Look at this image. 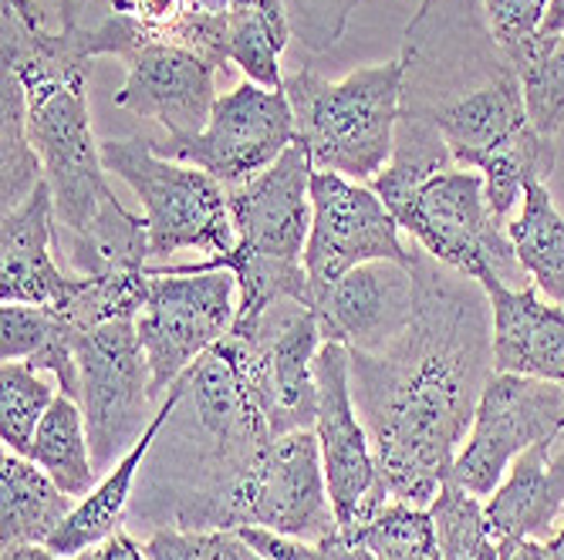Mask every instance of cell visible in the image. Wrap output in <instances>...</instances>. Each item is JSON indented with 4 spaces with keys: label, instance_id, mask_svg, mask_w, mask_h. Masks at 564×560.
I'll return each instance as SVG.
<instances>
[{
    "label": "cell",
    "instance_id": "4fadbf2b",
    "mask_svg": "<svg viewBox=\"0 0 564 560\" xmlns=\"http://www.w3.org/2000/svg\"><path fill=\"white\" fill-rule=\"evenodd\" d=\"M318 382V419L315 436L322 446L325 480L332 493V506L338 517V530L362 524L382 503L392 499L379 476V463L372 452L369 429L355 409L351 398V354L338 341H325L315 359Z\"/></svg>",
    "mask_w": 564,
    "mask_h": 560
},
{
    "label": "cell",
    "instance_id": "30bf717a",
    "mask_svg": "<svg viewBox=\"0 0 564 560\" xmlns=\"http://www.w3.org/2000/svg\"><path fill=\"white\" fill-rule=\"evenodd\" d=\"M294 142L297 132L288 91L240 81L217 98L207 129L193 142L160 152V156L196 166L234 189L274 166Z\"/></svg>",
    "mask_w": 564,
    "mask_h": 560
},
{
    "label": "cell",
    "instance_id": "484cf974",
    "mask_svg": "<svg viewBox=\"0 0 564 560\" xmlns=\"http://www.w3.org/2000/svg\"><path fill=\"white\" fill-rule=\"evenodd\" d=\"M456 163L449 156V145L443 142L436 125H430L426 119H420L413 112H402L399 125H395L392 156L382 166V173L372 179V189L389 207V213L395 217L426 179H433L436 173H446Z\"/></svg>",
    "mask_w": 564,
    "mask_h": 560
},
{
    "label": "cell",
    "instance_id": "d6a6232c",
    "mask_svg": "<svg viewBox=\"0 0 564 560\" xmlns=\"http://www.w3.org/2000/svg\"><path fill=\"white\" fill-rule=\"evenodd\" d=\"M149 560H268L253 550L240 530H152L145 540Z\"/></svg>",
    "mask_w": 564,
    "mask_h": 560
},
{
    "label": "cell",
    "instance_id": "2e32d148",
    "mask_svg": "<svg viewBox=\"0 0 564 560\" xmlns=\"http://www.w3.org/2000/svg\"><path fill=\"white\" fill-rule=\"evenodd\" d=\"M312 156L294 142L261 176L227 189L237 246L274 261H304L312 233Z\"/></svg>",
    "mask_w": 564,
    "mask_h": 560
},
{
    "label": "cell",
    "instance_id": "9c48e42d",
    "mask_svg": "<svg viewBox=\"0 0 564 560\" xmlns=\"http://www.w3.org/2000/svg\"><path fill=\"white\" fill-rule=\"evenodd\" d=\"M557 436H564V388L494 372L480 395L470 436L456 452L446 480L474 496H490L524 449Z\"/></svg>",
    "mask_w": 564,
    "mask_h": 560
},
{
    "label": "cell",
    "instance_id": "74e56055",
    "mask_svg": "<svg viewBox=\"0 0 564 560\" xmlns=\"http://www.w3.org/2000/svg\"><path fill=\"white\" fill-rule=\"evenodd\" d=\"M0 8H8L14 14H21L28 24L44 28L41 8L34 0H0ZM116 8V0H58V11H62V31H82L91 28L95 21H101L109 11Z\"/></svg>",
    "mask_w": 564,
    "mask_h": 560
},
{
    "label": "cell",
    "instance_id": "bcb514c9",
    "mask_svg": "<svg viewBox=\"0 0 564 560\" xmlns=\"http://www.w3.org/2000/svg\"><path fill=\"white\" fill-rule=\"evenodd\" d=\"M551 547H554V553H557V560H564V527L551 537Z\"/></svg>",
    "mask_w": 564,
    "mask_h": 560
},
{
    "label": "cell",
    "instance_id": "ab89813d",
    "mask_svg": "<svg viewBox=\"0 0 564 560\" xmlns=\"http://www.w3.org/2000/svg\"><path fill=\"white\" fill-rule=\"evenodd\" d=\"M497 560H557L551 540L541 543L534 537H500Z\"/></svg>",
    "mask_w": 564,
    "mask_h": 560
},
{
    "label": "cell",
    "instance_id": "6da1fadb",
    "mask_svg": "<svg viewBox=\"0 0 564 560\" xmlns=\"http://www.w3.org/2000/svg\"><path fill=\"white\" fill-rule=\"evenodd\" d=\"M416 318L382 351L351 354V398L392 499L430 506L464 449L494 369L490 297L420 246Z\"/></svg>",
    "mask_w": 564,
    "mask_h": 560
},
{
    "label": "cell",
    "instance_id": "d6986e66",
    "mask_svg": "<svg viewBox=\"0 0 564 560\" xmlns=\"http://www.w3.org/2000/svg\"><path fill=\"white\" fill-rule=\"evenodd\" d=\"M274 388V432L288 436L297 429H315L318 419V382L315 359L322 351V331L315 315L297 300H281L261 318L258 331Z\"/></svg>",
    "mask_w": 564,
    "mask_h": 560
},
{
    "label": "cell",
    "instance_id": "83f0119b",
    "mask_svg": "<svg viewBox=\"0 0 564 560\" xmlns=\"http://www.w3.org/2000/svg\"><path fill=\"white\" fill-rule=\"evenodd\" d=\"M341 534L362 547L372 560H440V540L430 506H413L405 499L382 503L372 517L341 527Z\"/></svg>",
    "mask_w": 564,
    "mask_h": 560
},
{
    "label": "cell",
    "instance_id": "7bdbcfd3",
    "mask_svg": "<svg viewBox=\"0 0 564 560\" xmlns=\"http://www.w3.org/2000/svg\"><path fill=\"white\" fill-rule=\"evenodd\" d=\"M318 557H322V560H372L362 547L351 543L341 530L318 543Z\"/></svg>",
    "mask_w": 564,
    "mask_h": 560
},
{
    "label": "cell",
    "instance_id": "f6af8a7d",
    "mask_svg": "<svg viewBox=\"0 0 564 560\" xmlns=\"http://www.w3.org/2000/svg\"><path fill=\"white\" fill-rule=\"evenodd\" d=\"M199 8H210V11H227L230 8V0H196Z\"/></svg>",
    "mask_w": 564,
    "mask_h": 560
},
{
    "label": "cell",
    "instance_id": "4dcf8cb0",
    "mask_svg": "<svg viewBox=\"0 0 564 560\" xmlns=\"http://www.w3.org/2000/svg\"><path fill=\"white\" fill-rule=\"evenodd\" d=\"M55 398V388L28 362H4L0 369V439H4V449L31 455L34 432Z\"/></svg>",
    "mask_w": 564,
    "mask_h": 560
},
{
    "label": "cell",
    "instance_id": "52a82bcc",
    "mask_svg": "<svg viewBox=\"0 0 564 560\" xmlns=\"http://www.w3.org/2000/svg\"><path fill=\"white\" fill-rule=\"evenodd\" d=\"M78 405L88 426L95 470H109L152 422V372L135 321H112L78 334Z\"/></svg>",
    "mask_w": 564,
    "mask_h": 560
},
{
    "label": "cell",
    "instance_id": "603a6c76",
    "mask_svg": "<svg viewBox=\"0 0 564 560\" xmlns=\"http://www.w3.org/2000/svg\"><path fill=\"white\" fill-rule=\"evenodd\" d=\"M291 18L284 0H230L227 8V62H234L247 81L264 88H284L281 55L288 47Z\"/></svg>",
    "mask_w": 564,
    "mask_h": 560
},
{
    "label": "cell",
    "instance_id": "1f68e13d",
    "mask_svg": "<svg viewBox=\"0 0 564 560\" xmlns=\"http://www.w3.org/2000/svg\"><path fill=\"white\" fill-rule=\"evenodd\" d=\"M531 125L541 135H557L564 122V34L541 37L534 58L521 68Z\"/></svg>",
    "mask_w": 564,
    "mask_h": 560
},
{
    "label": "cell",
    "instance_id": "b9f144b4",
    "mask_svg": "<svg viewBox=\"0 0 564 560\" xmlns=\"http://www.w3.org/2000/svg\"><path fill=\"white\" fill-rule=\"evenodd\" d=\"M0 560H95V547L78 553V557H58L51 547L44 543H14V547H0Z\"/></svg>",
    "mask_w": 564,
    "mask_h": 560
},
{
    "label": "cell",
    "instance_id": "5bb4252c",
    "mask_svg": "<svg viewBox=\"0 0 564 560\" xmlns=\"http://www.w3.org/2000/svg\"><path fill=\"white\" fill-rule=\"evenodd\" d=\"M217 65L173 41H149L126 58V85L116 109L152 119L166 129L156 152L180 149L207 129L217 106Z\"/></svg>",
    "mask_w": 564,
    "mask_h": 560
},
{
    "label": "cell",
    "instance_id": "8d00e7d4",
    "mask_svg": "<svg viewBox=\"0 0 564 560\" xmlns=\"http://www.w3.org/2000/svg\"><path fill=\"white\" fill-rule=\"evenodd\" d=\"M122 4L152 37L173 41V44L186 18L199 8L196 0H122Z\"/></svg>",
    "mask_w": 564,
    "mask_h": 560
},
{
    "label": "cell",
    "instance_id": "f1b7e54d",
    "mask_svg": "<svg viewBox=\"0 0 564 560\" xmlns=\"http://www.w3.org/2000/svg\"><path fill=\"white\" fill-rule=\"evenodd\" d=\"M149 297V274L145 271H122L101 277H75L68 297L55 308L78 334H88L112 321H135ZM51 311V308H47Z\"/></svg>",
    "mask_w": 564,
    "mask_h": 560
},
{
    "label": "cell",
    "instance_id": "f546056e",
    "mask_svg": "<svg viewBox=\"0 0 564 560\" xmlns=\"http://www.w3.org/2000/svg\"><path fill=\"white\" fill-rule=\"evenodd\" d=\"M430 517L436 524L440 560H497L500 540L487 520L480 496L446 480L430 503Z\"/></svg>",
    "mask_w": 564,
    "mask_h": 560
},
{
    "label": "cell",
    "instance_id": "cb8c5ba5",
    "mask_svg": "<svg viewBox=\"0 0 564 560\" xmlns=\"http://www.w3.org/2000/svg\"><path fill=\"white\" fill-rule=\"evenodd\" d=\"M507 237L534 287L547 300L564 304V217L554 210L547 183L524 189L521 213L507 223Z\"/></svg>",
    "mask_w": 564,
    "mask_h": 560
},
{
    "label": "cell",
    "instance_id": "277c9868",
    "mask_svg": "<svg viewBox=\"0 0 564 560\" xmlns=\"http://www.w3.org/2000/svg\"><path fill=\"white\" fill-rule=\"evenodd\" d=\"M402 58L355 68L341 81H328L312 68L284 78L297 142L318 173H338L355 183L382 173L402 116Z\"/></svg>",
    "mask_w": 564,
    "mask_h": 560
},
{
    "label": "cell",
    "instance_id": "e0dca14e",
    "mask_svg": "<svg viewBox=\"0 0 564 560\" xmlns=\"http://www.w3.org/2000/svg\"><path fill=\"white\" fill-rule=\"evenodd\" d=\"M480 287L490 297L494 369L554 382L564 388V308L547 300L534 284L510 287L497 274H484Z\"/></svg>",
    "mask_w": 564,
    "mask_h": 560
},
{
    "label": "cell",
    "instance_id": "836d02e7",
    "mask_svg": "<svg viewBox=\"0 0 564 560\" xmlns=\"http://www.w3.org/2000/svg\"><path fill=\"white\" fill-rule=\"evenodd\" d=\"M551 0H480L487 28L503 55L521 72L541 44V24Z\"/></svg>",
    "mask_w": 564,
    "mask_h": 560
},
{
    "label": "cell",
    "instance_id": "d4e9b609",
    "mask_svg": "<svg viewBox=\"0 0 564 560\" xmlns=\"http://www.w3.org/2000/svg\"><path fill=\"white\" fill-rule=\"evenodd\" d=\"M31 463H37L68 496H88L98 486V470L88 446V426L82 405L68 395L51 402L31 446Z\"/></svg>",
    "mask_w": 564,
    "mask_h": 560
},
{
    "label": "cell",
    "instance_id": "ee69618b",
    "mask_svg": "<svg viewBox=\"0 0 564 560\" xmlns=\"http://www.w3.org/2000/svg\"><path fill=\"white\" fill-rule=\"evenodd\" d=\"M554 34H564V0H551L541 24V37H554Z\"/></svg>",
    "mask_w": 564,
    "mask_h": 560
},
{
    "label": "cell",
    "instance_id": "f35d334b",
    "mask_svg": "<svg viewBox=\"0 0 564 560\" xmlns=\"http://www.w3.org/2000/svg\"><path fill=\"white\" fill-rule=\"evenodd\" d=\"M240 537L258 553H264L268 560H322L318 543L291 540V537H281V534L264 530V527H240Z\"/></svg>",
    "mask_w": 564,
    "mask_h": 560
},
{
    "label": "cell",
    "instance_id": "d590c367",
    "mask_svg": "<svg viewBox=\"0 0 564 560\" xmlns=\"http://www.w3.org/2000/svg\"><path fill=\"white\" fill-rule=\"evenodd\" d=\"M284 4L291 18V34L301 41L304 51L322 55L341 41L358 0H284Z\"/></svg>",
    "mask_w": 564,
    "mask_h": 560
},
{
    "label": "cell",
    "instance_id": "ba28073f",
    "mask_svg": "<svg viewBox=\"0 0 564 560\" xmlns=\"http://www.w3.org/2000/svg\"><path fill=\"white\" fill-rule=\"evenodd\" d=\"M234 274L210 271L193 277H152L145 308L135 318L152 372V402H163L180 375L234 331Z\"/></svg>",
    "mask_w": 564,
    "mask_h": 560
},
{
    "label": "cell",
    "instance_id": "5b68a950",
    "mask_svg": "<svg viewBox=\"0 0 564 560\" xmlns=\"http://www.w3.org/2000/svg\"><path fill=\"white\" fill-rule=\"evenodd\" d=\"M101 166L132 186L149 227V257H173L180 250L230 253L237 230L227 186L196 166L166 160L156 139L129 135L101 142Z\"/></svg>",
    "mask_w": 564,
    "mask_h": 560
},
{
    "label": "cell",
    "instance_id": "7c38bea8",
    "mask_svg": "<svg viewBox=\"0 0 564 560\" xmlns=\"http://www.w3.org/2000/svg\"><path fill=\"white\" fill-rule=\"evenodd\" d=\"M240 527H264L304 543H322L338 534L315 429L278 436L264 449L237 499Z\"/></svg>",
    "mask_w": 564,
    "mask_h": 560
},
{
    "label": "cell",
    "instance_id": "3957f363",
    "mask_svg": "<svg viewBox=\"0 0 564 560\" xmlns=\"http://www.w3.org/2000/svg\"><path fill=\"white\" fill-rule=\"evenodd\" d=\"M0 55L28 91L31 142L44 163V179L55 196L58 223L72 240L88 237L122 202L116 199L101 142L88 122V62H82L62 34L28 24L21 14L0 8Z\"/></svg>",
    "mask_w": 564,
    "mask_h": 560
},
{
    "label": "cell",
    "instance_id": "7a4b0ae2",
    "mask_svg": "<svg viewBox=\"0 0 564 560\" xmlns=\"http://www.w3.org/2000/svg\"><path fill=\"white\" fill-rule=\"evenodd\" d=\"M176 392L129 517L152 530H237L240 490L278 439L261 338L227 334L180 375Z\"/></svg>",
    "mask_w": 564,
    "mask_h": 560
},
{
    "label": "cell",
    "instance_id": "8fae6325",
    "mask_svg": "<svg viewBox=\"0 0 564 560\" xmlns=\"http://www.w3.org/2000/svg\"><path fill=\"white\" fill-rule=\"evenodd\" d=\"M369 261H413V250H405L399 240V220L389 213L372 186L315 169L312 233H307L304 246V271L312 281V297Z\"/></svg>",
    "mask_w": 564,
    "mask_h": 560
},
{
    "label": "cell",
    "instance_id": "ac0fdd59",
    "mask_svg": "<svg viewBox=\"0 0 564 560\" xmlns=\"http://www.w3.org/2000/svg\"><path fill=\"white\" fill-rule=\"evenodd\" d=\"M55 196L47 179L0 220V304L51 308L68 297L75 277H65L51 257L55 243Z\"/></svg>",
    "mask_w": 564,
    "mask_h": 560
},
{
    "label": "cell",
    "instance_id": "44dd1931",
    "mask_svg": "<svg viewBox=\"0 0 564 560\" xmlns=\"http://www.w3.org/2000/svg\"><path fill=\"white\" fill-rule=\"evenodd\" d=\"M176 398H180V392L173 385L166 392V398L160 402V409H156V416H152L149 429L139 436V442L116 463V470H109V476L75 506V510L68 514V520L55 530V537H51L44 547H51L58 557H78V553L106 543L109 537L119 534V524L126 520V510L132 506V486H135V480L149 460L152 442H156V436L170 422V416L176 409Z\"/></svg>",
    "mask_w": 564,
    "mask_h": 560
},
{
    "label": "cell",
    "instance_id": "ffe728a7",
    "mask_svg": "<svg viewBox=\"0 0 564 560\" xmlns=\"http://www.w3.org/2000/svg\"><path fill=\"white\" fill-rule=\"evenodd\" d=\"M500 537H547L564 510V436L541 439L510 463L503 483L484 503Z\"/></svg>",
    "mask_w": 564,
    "mask_h": 560
},
{
    "label": "cell",
    "instance_id": "4316f807",
    "mask_svg": "<svg viewBox=\"0 0 564 560\" xmlns=\"http://www.w3.org/2000/svg\"><path fill=\"white\" fill-rule=\"evenodd\" d=\"M0 173H4L0 176L4 213L21 207L44 183V163L31 142L28 125V91L11 68L0 72Z\"/></svg>",
    "mask_w": 564,
    "mask_h": 560
},
{
    "label": "cell",
    "instance_id": "9a60e30c",
    "mask_svg": "<svg viewBox=\"0 0 564 560\" xmlns=\"http://www.w3.org/2000/svg\"><path fill=\"white\" fill-rule=\"evenodd\" d=\"M322 341L348 351H382L416 318V277L409 264L369 261L348 271L307 304Z\"/></svg>",
    "mask_w": 564,
    "mask_h": 560
},
{
    "label": "cell",
    "instance_id": "8992f818",
    "mask_svg": "<svg viewBox=\"0 0 564 560\" xmlns=\"http://www.w3.org/2000/svg\"><path fill=\"white\" fill-rule=\"evenodd\" d=\"M399 227L433 261L480 281L487 271L510 287H524V267L507 237V223L494 213L487 183L477 169H446L426 179L395 213Z\"/></svg>",
    "mask_w": 564,
    "mask_h": 560
},
{
    "label": "cell",
    "instance_id": "7402d4cb",
    "mask_svg": "<svg viewBox=\"0 0 564 560\" xmlns=\"http://www.w3.org/2000/svg\"><path fill=\"white\" fill-rule=\"evenodd\" d=\"M75 506V496H68L37 463L4 449L0 455V547L47 543Z\"/></svg>",
    "mask_w": 564,
    "mask_h": 560
},
{
    "label": "cell",
    "instance_id": "e575fe53",
    "mask_svg": "<svg viewBox=\"0 0 564 560\" xmlns=\"http://www.w3.org/2000/svg\"><path fill=\"white\" fill-rule=\"evenodd\" d=\"M75 331L65 318L34 304H4L0 308V359L4 362H31L37 351L55 344Z\"/></svg>",
    "mask_w": 564,
    "mask_h": 560
},
{
    "label": "cell",
    "instance_id": "60d3db41",
    "mask_svg": "<svg viewBox=\"0 0 564 560\" xmlns=\"http://www.w3.org/2000/svg\"><path fill=\"white\" fill-rule=\"evenodd\" d=\"M95 560H149V557H145V547H139L129 534L119 530L116 537L95 547Z\"/></svg>",
    "mask_w": 564,
    "mask_h": 560
}]
</instances>
